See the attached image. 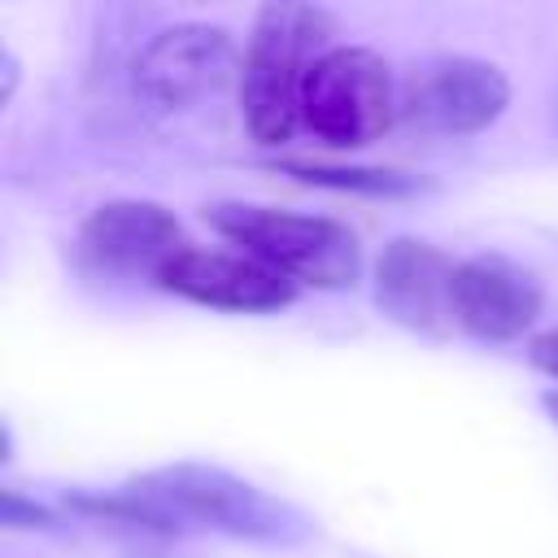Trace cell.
<instances>
[{
	"label": "cell",
	"mask_w": 558,
	"mask_h": 558,
	"mask_svg": "<svg viewBox=\"0 0 558 558\" xmlns=\"http://www.w3.org/2000/svg\"><path fill=\"white\" fill-rule=\"evenodd\" d=\"M532 362L545 371V375H554L558 379V327H549V331H541L536 340H532Z\"/></svg>",
	"instance_id": "obj_13"
},
{
	"label": "cell",
	"mask_w": 558,
	"mask_h": 558,
	"mask_svg": "<svg viewBox=\"0 0 558 558\" xmlns=\"http://www.w3.org/2000/svg\"><path fill=\"white\" fill-rule=\"evenodd\" d=\"M397 118V74L371 48H331L305 78L301 126L331 148H362Z\"/></svg>",
	"instance_id": "obj_4"
},
{
	"label": "cell",
	"mask_w": 558,
	"mask_h": 558,
	"mask_svg": "<svg viewBox=\"0 0 558 558\" xmlns=\"http://www.w3.org/2000/svg\"><path fill=\"white\" fill-rule=\"evenodd\" d=\"M70 506L96 519H118L131 527H161V532L209 527L266 545H292L310 536V519L296 506L209 462H174L135 475L109 497H74Z\"/></svg>",
	"instance_id": "obj_1"
},
{
	"label": "cell",
	"mask_w": 558,
	"mask_h": 558,
	"mask_svg": "<svg viewBox=\"0 0 558 558\" xmlns=\"http://www.w3.org/2000/svg\"><path fill=\"white\" fill-rule=\"evenodd\" d=\"M0 514H4L9 527H44V523H52V514H48L44 506L26 501L17 488H4V497H0Z\"/></svg>",
	"instance_id": "obj_12"
},
{
	"label": "cell",
	"mask_w": 558,
	"mask_h": 558,
	"mask_svg": "<svg viewBox=\"0 0 558 558\" xmlns=\"http://www.w3.org/2000/svg\"><path fill=\"white\" fill-rule=\"evenodd\" d=\"M161 288L209 305V310H240V314H266L283 310L296 296V283L270 270L266 262L248 253H222V248H183L157 279Z\"/></svg>",
	"instance_id": "obj_10"
},
{
	"label": "cell",
	"mask_w": 558,
	"mask_h": 558,
	"mask_svg": "<svg viewBox=\"0 0 558 558\" xmlns=\"http://www.w3.org/2000/svg\"><path fill=\"white\" fill-rule=\"evenodd\" d=\"M78 248L100 270L161 279V270L187 248V240L179 218L157 201H105L83 218Z\"/></svg>",
	"instance_id": "obj_7"
},
{
	"label": "cell",
	"mask_w": 558,
	"mask_h": 558,
	"mask_svg": "<svg viewBox=\"0 0 558 558\" xmlns=\"http://www.w3.org/2000/svg\"><path fill=\"white\" fill-rule=\"evenodd\" d=\"M453 270L458 262L436 244L397 235L375 262V301L392 323L440 336L453 323Z\"/></svg>",
	"instance_id": "obj_8"
},
{
	"label": "cell",
	"mask_w": 558,
	"mask_h": 558,
	"mask_svg": "<svg viewBox=\"0 0 558 558\" xmlns=\"http://www.w3.org/2000/svg\"><path fill=\"white\" fill-rule=\"evenodd\" d=\"M205 218L235 240L248 257L266 262L292 283H314V288H353L362 270V248L357 235L318 214H288L270 205H244V201H222L209 205Z\"/></svg>",
	"instance_id": "obj_3"
},
{
	"label": "cell",
	"mask_w": 558,
	"mask_h": 558,
	"mask_svg": "<svg viewBox=\"0 0 558 558\" xmlns=\"http://www.w3.org/2000/svg\"><path fill=\"white\" fill-rule=\"evenodd\" d=\"M554 118H558V100H554Z\"/></svg>",
	"instance_id": "obj_15"
},
{
	"label": "cell",
	"mask_w": 558,
	"mask_h": 558,
	"mask_svg": "<svg viewBox=\"0 0 558 558\" xmlns=\"http://www.w3.org/2000/svg\"><path fill=\"white\" fill-rule=\"evenodd\" d=\"M336 17L323 4H262L244 48L240 109L257 144H283L301 126L310 70L331 52Z\"/></svg>",
	"instance_id": "obj_2"
},
{
	"label": "cell",
	"mask_w": 558,
	"mask_h": 558,
	"mask_svg": "<svg viewBox=\"0 0 558 558\" xmlns=\"http://www.w3.org/2000/svg\"><path fill=\"white\" fill-rule=\"evenodd\" d=\"M288 174L323 187H366V192H405L410 183L392 170H340V166H318V161H283Z\"/></svg>",
	"instance_id": "obj_11"
},
{
	"label": "cell",
	"mask_w": 558,
	"mask_h": 558,
	"mask_svg": "<svg viewBox=\"0 0 558 558\" xmlns=\"http://www.w3.org/2000/svg\"><path fill=\"white\" fill-rule=\"evenodd\" d=\"M510 105V83L493 61L436 52L397 74V118L423 135H475Z\"/></svg>",
	"instance_id": "obj_5"
},
{
	"label": "cell",
	"mask_w": 558,
	"mask_h": 558,
	"mask_svg": "<svg viewBox=\"0 0 558 558\" xmlns=\"http://www.w3.org/2000/svg\"><path fill=\"white\" fill-rule=\"evenodd\" d=\"M545 405H549V414H554V423H558V392H549V397H545Z\"/></svg>",
	"instance_id": "obj_14"
},
{
	"label": "cell",
	"mask_w": 558,
	"mask_h": 558,
	"mask_svg": "<svg viewBox=\"0 0 558 558\" xmlns=\"http://www.w3.org/2000/svg\"><path fill=\"white\" fill-rule=\"evenodd\" d=\"M240 74H244V57L231 31L209 22H179L157 31L131 65L135 96L161 113L196 109L218 92H227L231 83H240Z\"/></svg>",
	"instance_id": "obj_6"
},
{
	"label": "cell",
	"mask_w": 558,
	"mask_h": 558,
	"mask_svg": "<svg viewBox=\"0 0 558 558\" xmlns=\"http://www.w3.org/2000/svg\"><path fill=\"white\" fill-rule=\"evenodd\" d=\"M545 292L532 270L501 253H480L453 270V323L480 340H519L541 318Z\"/></svg>",
	"instance_id": "obj_9"
}]
</instances>
